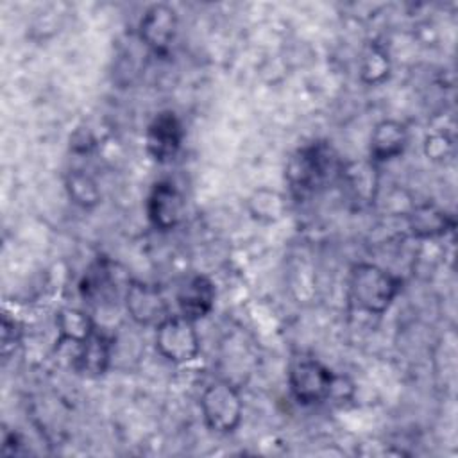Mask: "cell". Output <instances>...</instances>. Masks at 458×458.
<instances>
[{
	"instance_id": "cell-1",
	"label": "cell",
	"mask_w": 458,
	"mask_h": 458,
	"mask_svg": "<svg viewBox=\"0 0 458 458\" xmlns=\"http://www.w3.org/2000/svg\"><path fill=\"white\" fill-rule=\"evenodd\" d=\"M403 290V277L376 263H358L349 276L354 306L370 315H383Z\"/></svg>"
},
{
	"instance_id": "cell-2",
	"label": "cell",
	"mask_w": 458,
	"mask_h": 458,
	"mask_svg": "<svg viewBox=\"0 0 458 458\" xmlns=\"http://www.w3.org/2000/svg\"><path fill=\"white\" fill-rule=\"evenodd\" d=\"M342 163H336V154L324 141H315L297 148L284 168V179L295 197L308 195L322 186L331 172H340Z\"/></svg>"
},
{
	"instance_id": "cell-3",
	"label": "cell",
	"mask_w": 458,
	"mask_h": 458,
	"mask_svg": "<svg viewBox=\"0 0 458 458\" xmlns=\"http://www.w3.org/2000/svg\"><path fill=\"white\" fill-rule=\"evenodd\" d=\"M199 408L206 428L218 435L236 431L243 419V399L240 390L225 379H216L202 390Z\"/></svg>"
},
{
	"instance_id": "cell-4",
	"label": "cell",
	"mask_w": 458,
	"mask_h": 458,
	"mask_svg": "<svg viewBox=\"0 0 458 458\" xmlns=\"http://www.w3.org/2000/svg\"><path fill=\"white\" fill-rule=\"evenodd\" d=\"M286 381L293 399L308 406L331 399L336 374L318 358L301 354L290 361Z\"/></svg>"
},
{
	"instance_id": "cell-5",
	"label": "cell",
	"mask_w": 458,
	"mask_h": 458,
	"mask_svg": "<svg viewBox=\"0 0 458 458\" xmlns=\"http://www.w3.org/2000/svg\"><path fill=\"white\" fill-rule=\"evenodd\" d=\"M154 329L156 351L170 363L184 365L200 354V336L195 322L181 313H170Z\"/></svg>"
},
{
	"instance_id": "cell-6",
	"label": "cell",
	"mask_w": 458,
	"mask_h": 458,
	"mask_svg": "<svg viewBox=\"0 0 458 458\" xmlns=\"http://www.w3.org/2000/svg\"><path fill=\"white\" fill-rule=\"evenodd\" d=\"M123 304L131 320L143 327H156L170 315L163 292L150 283L129 281L123 290Z\"/></svg>"
},
{
	"instance_id": "cell-7",
	"label": "cell",
	"mask_w": 458,
	"mask_h": 458,
	"mask_svg": "<svg viewBox=\"0 0 458 458\" xmlns=\"http://www.w3.org/2000/svg\"><path fill=\"white\" fill-rule=\"evenodd\" d=\"M145 211L152 227L170 231L184 220L186 200L182 191L172 181L163 179L152 184L147 195Z\"/></svg>"
},
{
	"instance_id": "cell-8",
	"label": "cell",
	"mask_w": 458,
	"mask_h": 458,
	"mask_svg": "<svg viewBox=\"0 0 458 458\" xmlns=\"http://www.w3.org/2000/svg\"><path fill=\"white\" fill-rule=\"evenodd\" d=\"M184 141V127L174 111H159L145 131V147L157 163L172 161Z\"/></svg>"
},
{
	"instance_id": "cell-9",
	"label": "cell",
	"mask_w": 458,
	"mask_h": 458,
	"mask_svg": "<svg viewBox=\"0 0 458 458\" xmlns=\"http://www.w3.org/2000/svg\"><path fill=\"white\" fill-rule=\"evenodd\" d=\"M179 27L177 13L168 4L150 5L138 23L140 41L154 54L168 52Z\"/></svg>"
},
{
	"instance_id": "cell-10",
	"label": "cell",
	"mask_w": 458,
	"mask_h": 458,
	"mask_svg": "<svg viewBox=\"0 0 458 458\" xmlns=\"http://www.w3.org/2000/svg\"><path fill=\"white\" fill-rule=\"evenodd\" d=\"M175 299L177 313L197 322L213 311L216 301V288L208 276L195 274L179 286Z\"/></svg>"
},
{
	"instance_id": "cell-11",
	"label": "cell",
	"mask_w": 458,
	"mask_h": 458,
	"mask_svg": "<svg viewBox=\"0 0 458 458\" xmlns=\"http://www.w3.org/2000/svg\"><path fill=\"white\" fill-rule=\"evenodd\" d=\"M408 127L394 118L377 122L370 134L369 159L376 165L399 157L408 147Z\"/></svg>"
},
{
	"instance_id": "cell-12",
	"label": "cell",
	"mask_w": 458,
	"mask_h": 458,
	"mask_svg": "<svg viewBox=\"0 0 458 458\" xmlns=\"http://www.w3.org/2000/svg\"><path fill=\"white\" fill-rule=\"evenodd\" d=\"M342 182L347 186L354 200L361 204H370L379 193V174L377 165L370 159H358L342 163L338 172Z\"/></svg>"
},
{
	"instance_id": "cell-13",
	"label": "cell",
	"mask_w": 458,
	"mask_h": 458,
	"mask_svg": "<svg viewBox=\"0 0 458 458\" xmlns=\"http://www.w3.org/2000/svg\"><path fill=\"white\" fill-rule=\"evenodd\" d=\"M408 229L415 238L431 240L447 234L454 229V220L435 204H415L406 213Z\"/></svg>"
},
{
	"instance_id": "cell-14",
	"label": "cell",
	"mask_w": 458,
	"mask_h": 458,
	"mask_svg": "<svg viewBox=\"0 0 458 458\" xmlns=\"http://www.w3.org/2000/svg\"><path fill=\"white\" fill-rule=\"evenodd\" d=\"M113 360V342L98 329L77 347L75 369L86 376H102Z\"/></svg>"
},
{
	"instance_id": "cell-15",
	"label": "cell",
	"mask_w": 458,
	"mask_h": 458,
	"mask_svg": "<svg viewBox=\"0 0 458 458\" xmlns=\"http://www.w3.org/2000/svg\"><path fill=\"white\" fill-rule=\"evenodd\" d=\"M55 329H57V347L64 344L81 345L84 344L95 331V320L79 308H61L55 313Z\"/></svg>"
},
{
	"instance_id": "cell-16",
	"label": "cell",
	"mask_w": 458,
	"mask_h": 458,
	"mask_svg": "<svg viewBox=\"0 0 458 458\" xmlns=\"http://www.w3.org/2000/svg\"><path fill=\"white\" fill-rule=\"evenodd\" d=\"M245 208L252 220L259 224H276L286 215L288 202L281 191L268 186H261L247 197Z\"/></svg>"
},
{
	"instance_id": "cell-17",
	"label": "cell",
	"mask_w": 458,
	"mask_h": 458,
	"mask_svg": "<svg viewBox=\"0 0 458 458\" xmlns=\"http://www.w3.org/2000/svg\"><path fill=\"white\" fill-rule=\"evenodd\" d=\"M64 188L70 200L82 209H93L102 200L98 182L84 170H70L64 177Z\"/></svg>"
},
{
	"instance_id": "cell-18",
	"label": "cell",
	"mask_w": 458,
	"mask_h": 458,
	"mask_svg": "<svg viewBox=\"0 0 458 458\" xmlns=\"http://www.w3.org/2000/svg\"><path fill=\"white\" fill-rule=\"evenodd\" d=\"M390 73V59L386 50L376 43L370 41L361 54L360 59V79L361 82L369 84V86H376L381 84Z\"/></svg>"
},
{
	"instance_id": "cell-19",
	"label": "cell",
	"mask_w": 458,
	"mask_h": 458,
	"mask_svg": "<svg viewBox=\"0 0 458 458\" xmlns=\"http://www.w3.org/2000/svg\"><path fill=\"white\" fill-rule=\"evenodd\" d=\"M453 152V140L447 132L437 131L426 136L424 140V154L433 161H445Z\"/></svg>"
},
{
	"instance_id": "cell-20",
	"label": "cell",
	"mask_w": 458,
	"mask_h": 458,
	"mask_svg": "<svg viewBox=\"0 0 458 458\" xmlns=\"http://www.w3.org/2000/svg\"><path fill=\"white\" fill-rule=\"evenodd\" d=\"M21 340V329L14 317H9V313H4L2 317V354L4 358H9L11 352H14L16 345Z\"/></svg>"
}]
</instances>
